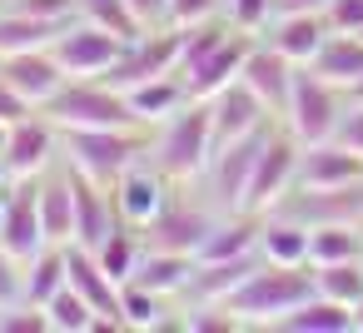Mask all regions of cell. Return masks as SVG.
<instances>
[{
    "label": "cell",
    "mask_w": 363,
    "mask_h": 333,
    "mask_svg": "<svg viewBox=\"0 0 363 333\" xmlns=\"http://www.w3.org/2000/svg\"><path fill=\"white\" fill-rule=\"evenodd\" d=\"M313 273H303V264H259L234 298L224 303L234 323H284L294 308H303L313 298Z\"/></svg>",
    "instance_id": "cell-1"
},
{
    "label": "cell",
    "mask_w": 363,
    "mask_h": 333,
    "mask_svg": "<svg viewBox=\"0 0 363 333\" xmlns=\"http://www.w3.org/2000/svg\"><path fill=\"white\" fill-rule=\"evenodd\" d=\"M45 120L55 130H130L135 110L130 95L105 80H65V90L45 105Z\"/></svg>",
    "instance_id": "cell-2"
},
{
    "label": "cell",
    "mask_w": 363,
    "mask_h": 333,
    "mask_svg": "<svg viewBox=\"0 0 363 333\" xmlns=\"http://www.w3.org/2000/svg\"><path fill=\"white\" fill-rule=\"evenodd\" d=\"M209 159H214V115H209V100H189L179 115L164 120L160 169L169 179H194L209 169Z\"/></svg>",
    "instance_id": "cell-3"
},
{
    "label": "cell",
    "mask_w": 363,
    "mask_h": 333,
    "mask_svg": "<svg viewBox=\"0 0 363 333\" xmlns=\"http://www.w3.org/2000/svg\"><path fill=\"white\" fill-rule=\"evenodd\" d=\"M60 135H65L70 169L100 189H115V179L140 154V140H130V130H60Z\"/></svg>",
    "instance_id": "cell-4"
},
{
    "label": "cell",
    "mask_w": 363,
    "mask_h": 333,
    "mask_svg": "<svg viewBox=\"0 0 363 333\" xmlns=\"http://www.w3.org/2000/svg\"><path fill=\"white\" fill-rule=\"evenodd\" d=\"M179 55H184V30L174 26L169 35H140V40H125L120 60L100 75L105 85L115 90H135L145 80H160V75H174L179 70Z\"/></svg>",
    "instance_id": "cell-5"
},
{
    "label": "cell",
    "mask_w": 363,
    "mask_h": 333,
    "mask_svg": "<svg viewBox=\"0 0 363 333\" xmlns=\"http://www.w3.org/2000/svg\"><path fill=\"white\" fill-rule=\"evenodd\" d=\"M120 50H125V40L120 35H110V30H100V26H65L60 30V40L50 45V55L60 60V70L70 75V80H100L115 60H120Z\"/></svg>",
    "instance_id": "cell-6"
},
{
    "label": "cell",
    "mask_w": 363,
    "mask_h": 333,
    "mask_svg": "<svg viewBox=\"0 0 363 333\" xmlns=\"http://www.w3.org/2000/svg\"><path fill=\"white\" fill-rule=\"evenodd\" d=\"M289 125H294V140H298V145H323V140H333L338 125H343V115H338V90L323 85L313 70H308V75H294Z\"/></svg>",
    "instance_id": "cell-7"
},
{
    "label": "cell",
    "mask_w": 363,
    "mask_h": 333,
    "mask_svg": "<svg viewBox=\"0 0 363 333\" xmlns=\"http://www.w3.org/2000/svg\"><path fill=\"white\" fill-rule=\"evenodd\" d=\"M348 184H363V154H353L338 140L298 149V174H294L298 194H323V189H348Z\"/></svg>",
    "instance_id": "cell-8"
},
{
    "label": "cell",
    "mask_w": 363,
    "mask_h": 333,
    "mask_svg": "<svg viewBox=\"0 0 363 333\" xmlns=\"http://www.w3.org/2000/svg\"><path fill=\"white\" fill-rule=\"evenodd\" d=\"M298 140H264L259 149V164L249 174V189H244V214H264L274 209L289 189H294V174H298Z\"/></svg>",
    "instance_id": "cell-9"
},
{
    "label": "cell",
    "mask_w": 363,
    "mask_h": 333,
    "mask_svg": "<svg viewBox=\"0 0 363 333\" xmlns=\"http://www.w3.org/2000/svg\"><path fill=\"white\" fill-rule=\"evenodd\" d=\"M65 283L100 313L95 328H125V313H120V283L100 269V259H95L90 249H80V244L65 249Z\"/></svg>",
    "instance_id": "cell-10"
},
{
    "label": "cell",
    "mask_w": 363,
    "mask_h": 333,
    "mask_svg": "<svg viewBox=\"0 0 363 333\" xmlns=\"http://www.w3.org/2000/svg\"><path fill=\"white\" fill-rule=\"evenodd\" d=\"M0 249L16 264H30L45 249V229H40V189H30V179H21V189L6 194L0 209Z\"/></svg>",
    "instance_id": "cell-11"
},
{
    "label": "cell",
    "mask_w": 363,
    "mask_h": 333,
    "mask_svg": "<svg viewBox=\"0 0 363 333\" xmlns=\"http://www.w3.org/2000/svg\"><path fill=\"white\" fill-rule=\"evenodd\" d=\"M0 80H6L30 110H45L65 90L70 75L60 70V60L50 50H26V55H6V60H0Z\"/></svg>",
    "instance_id": "cell-12"
},
{
    "label": "cell",
    "mask_w": 363,
    "mask_h": 333,
    "mask_svg": "<svg viewBox=\"0 0 363 333\" xmlns=\"http://www.w3.org/2000/svg\"><path fill=\"white\" fill-rule=\"evenodd\" d=\"M50 154H55V125L40 115H26V120H16L11 130H6V145H0V164H6V179H35L45 164H50Z\"/></svg>",
    "instance_id": "cell-13"
},
{
    "label": "cell",
    "mask_w": 363,
    "mask_h": 333,
    "mask_svg": "<svg viewBox=\"0 0 363 333\" xmlns=\"http://www.w3.org/2000/svg\"><path fill=\"white\" fill-rule=\"evenodd\" d=\"M209 115H214V149H224V145H234V140H244V135H254V130H264V100L244 85V80H234V85H224L214 100H209Z\"/></svg>",
    "instance_id": "cell-14"
},
{
    "label": "cell",
    "mask_w": 363,
    "mask_h": 333,
    "mask_svg": "<svg viewBox=\"0 0 363 333\" xmlns=\"http://www.w3.org/2000/svg\"><path fill=\"white\" fill-rule=\"evenodd\" d=\"M239 80L264 100V110H289V95H294V60H284L274 45H249V50H244V65H239Z\"/></svg>",
    "instance_id": "cell-15"
},
{
    "label": "cell",
    "mask_w": 363,
    "mask_h": 333,
    "mask_svg": "<svg viewBox=\"0 0 363 333\" xmlns=\"http://www.w3.org/2000/svg\"><path fill=\"white\" fill-rule=\"evenodd\" d=\"M264 140H269V135H264V130H254V135H244V140H234V145L214 149V159H209V174H214L219 199H224L229 209H239V214H244V189H249V174H254V164H259Z\"/></svg>",
    "instance_id": "cell-16"
},
{
    "label": "cell",
    "mask_w": 363,
    "mask_h": 333,
    "mask_svg": "<svg viewBox=\"0 0 363 333\" xmlns=\"http://www.w3.org/2000/svg\"><path fill=\"white\" fill-rule=\"evenodd\" d=\"M214 219L199 214V209H184V204H164L145 234H150V249H169V254H199V244L209 239Z\"/></svg>",
    "instance_id": "cell-17"
},
{
    "label": "cell",
    "mask_w": 363,
    "mask_h": 333,
    "mask_svg": "<svg viewBox=\"0 0 363 333\" xmlns=\"http://www.w3.org/2000/svg\"><path fill=\"white\" fill-rule=\"evenodd\" d=\"M244 50H249V45L224 40V45H214L209 55H199L194 65H184L179 80H184V90H189V100H214L224 85H234V80H239V65H244Z\"/></svg>",
    "instance_id": "cell-18"
},
{
    "label": "cell",
    "mask_w": 363,
    "mask_h": 333,
    "mask_svg": "<svg viewBox=\"0 0 363 333\" xmlns=\"http://www.w3.org/2000/svg\"><path fill=\"white\" fill-rule=\"evenodd\" d=\"M70 179V194H75V239L70 244H80V249H100L105 244V234L115 229V209H110V189H100V184H90L85 174H65Z\"/></svg>",
    "instance_id": "cell-19"
},
{
    "label": "cell",
    "mask_w": 363,
    "mask_h": 333,
    "mask_svg": "<svg viewBox=\"0 0 363 333\" xmlns=\"http://www.w3.org/2000/svg\"><path fill=\"white\" fill-rule=\"evenodd\" d=\"M323 85H333V90H353L358 80H363V35H328L323 45H318V55H313V65H308Z\"/></svg>",
    "instance_id": "cell-20"
},
{
    "label": "cell",
    "mask_w": 363,
    "mask_h": 333,
    "mask_svg": "<svg viewBox=\"0 0 363 333\" xmlns=\"http://www.w3.org/2000/svg\"><path fill=\"white\" fill-rule=\"evenodd\" d=\"M264 259L259 254H239V259H214V264H199L194 269V278H189V288H194V298L199 303H214V308H224L229 298H234V288L259 269Z\"/></svg>",
    "instance_id": "cell-21"
},
{
    "label": "cell",
    "mask_w": 363,
    "mask_h": 333,
    "mask_svg": "<svg viewBox=\"0 0 363 333\" xmlns=\"http://www.w3.org/2000/svg\"><path fill=\"white\" fill-rule=\"evenodd\" d=\"M115 209H120V219L125 224H150L160 209H164V184L155 179V174H145V169H125L120 179H115Z\"/></svg>",
    "instance_id": "cell-22"
},
{
    "label": "cell",
    "mask_w": 363,
    "mask_h": 333,
    "mask_svg": "<svg viewBox=\"0 0 363 333\" xmlns=\"http://www.w3.org/2000/svg\"><path fill=\"white\" fill-rule=\"evenodd\" d=\"M298 224H358L363 229V184H348V189H323V194H303L298 209H294Z\"/></svg>",
    "instance_id": "cell-23"
},
{
    "label": "cell",
    "mask_w": 363,
    "mask_h": 333,
    "mask_svg": "<svg viewBox=\"0 0 363 333\" xmlns=\"http://www.w3.org/2000/svg\"><path fill=\"white\" fill-rule=\"evenodd\" d=\"M65 26L70 21H40V16H21V11H0V60L26 55V50H50Z\"/></svg>",
    "instance_id": "cell-24"
},
{
    "label": "cell",
    "mask_w": 363,
    "mask_h": 333,
    "mask_svg": "<svg viewBox=\"0 0 363 333\" xmlns=\"http://www.w3.org/2000/svg\"><path fill=\"white\" fill-rule=\"evenodd\" d=\"M323 40H328L323 16H279V26H274V50L284 60H294V65H313Z\"/></svg>",
    "instance_id": "cell-25"
},
{
    "label": "cell",
    "mask_w": 363,
    "mask_h": 333,
    "mask_svg": "<svg viewBox=\"0 0 363 333\" xmlns=\"http://www.w3.org/2000/svg\"><path fill=\"white\" fill-rule=\"evenodd\" d=\"M125 95H130L135 120H150V125H160V120H169V115H179L189 105V90H184L179 70L174 75H160V80H145V85H135Z\"/></svg>",
    "instance_id": "cell-26"
},
{
    "label": "cell",
    "mask_w": 363,
    "mask_h": 333,
    "mask_svg": "<svg viewBox=\"0 0 363 333\" xmlns=\"http://www.w3.org/2000/svg\"><path fill=\"white\" fill-rule=\"evenodd\" d=\"M194 269H199V259H194V254H169V249H150V254H140L135 283H145V288H155V293L164 298V293H179V288H189Z\"/></svg>",
    "instance_id": "cell-27"
},
{
    "label": "cell",
    "mask_w": 363,
    "mask_h": 333,
    "mask_svg": "<svg viewBox=\"0 0 363 333\" xmlns=\"http://www.w3.org/2000/svg\"><path fill=\"white\" fill-rule=\"evenodd\" d=\"M259 259L264 264H308V224L274 219L259 229Z\"/></svg>",
    "instance_id": "cell-28"
},
{
    "label": "cell",
    "mask_w": 363,
    "mask_h": 333,
    "mask_svg": "<svg viewBox=\"0 0 363 333\" xmlns=\"http://www.w3.org/2000/svg\"><path fill=\"white\" fill-rule=\"evenodd\" d=\"M60 288H65V244H45V249L26 264V303L45 308Z\"/></svg>",
    "instance_id": "cell-29"
},
{
    "label": "cell",
    "mask_w": 363,
    "mask_h": 333,
    "mask_svg": "<svg viewBox=\"0 0 363 333\" xmlns=\"http://www.w3.org/2000/svg\"><path fill=\"white\" fill-rule=\"evenodd\" d=\"M363 254V229L358 224H313L308 229V269L313 264H338Z\"/></svg>",
    "instance_id": "cell-30"
},
{
    "label": "cell",
    "mask_w": 363,
    "mask_h": 333,
    "mask_svg": "<svg viewBox=\"0 0 363 333\" xmlns=\"http://www.w3.org/2000/svg\"><path fill=\"white\" fill-rule=\"evenodd\" d=\"M313 288H318V298H333L343 308H358V298H363V259L313 264Z\"/></svg>",
    "instance_id": "cell-31"
},
{
    "label": "cell",
    "mask_w": 363,
    "mask_h": 333,
    "mask_svg": "<svg viewBox=\"0 0 363 333\" xmlns=\"http://www.w3.org/2000/svg\"><path fill=\"white\" fill-rule=\"evenodd\" d=\"M40 229H45V244H70L75 239V194H70V179H55L40 189Z\"/></svg>",
    "instance_id": "cell-32"
},
{
    "label": "cell",
    "mask_w": 363,
    "mask_h": 333,
    "mask_svg": "<svg viewBox=\"0 0 363 333\" xmlns=\"http://www.w3.org/2000/svg\"><path fill=\"white\" fill-rule=\"evenodd\" d=\"M279 328H289V333H348L353 328V308H343V303H333V298H308L303 308H294Z\"/></svg>",
    "instance_id": "cell-33"
},
{
    "label": "cell",
    "mask_w": 363,
    "mask_h": 333,
    "mask_svg": "<svg viewBox=\"0 0 363 333\" xmlns=\"http://www.w3.org/2000/svg\"><path fill=\"white\" fill-rule=\"evenodd\" d=\"M239 254H259V234L239 219V224H214L209 239L199 244V264H214V259H239Z\"/></svg>",
    "instance_id": "cell-34"
},
{
    "label": "cell",
    "mask_w": 363,
    "mask_h": 333,
    "mask_svg": "<svg viewBox=\"0 0 363 333\" xmlns=\"http://www.w3.org/2000/svg\"><path fill=\"white\" fill-rule=\"evenodd\" d=\"M45 318H50V333H95V318H100V313L65 283V288L45 303Z\"/></svg>",
    "instance_id": "cell-35"
},
{
    "label": "cell",
    "mask_w": 363,
    "mask_h": 333,
    "mask_svg": "<svg viewBox=\"0 0 363 333\" xmlns=\"http://www.w3.org/2000/svg\"><path fill=\"white\" fill-rule=\"evenodd\" d=\"M95 259H100V269L115 278V283H130L135 278V269H140V249H135V234H125L120 224L105 234V244L100 249H90Z\"/></svg>",
    "instance_id": "cell-36"
},
{
    "label": "cell",
    "mask_w": 363,
    "mask_h": 333,
    "mask_svg": "<svg viewBox=\"0 0 363 333\" xmlns=\"http://www.w3.org/2000/svg\"><path fill=\"white\" fill-rule=\"evenodd\" d=\"M80 11H85L90 26H100V30L120 35V40H140L145 35V26L135 21V11L125 6V0H80Z\"/></svg>",
    "instance_id": "cell-37"
},
{
    "label": "cell",
    "mask_w": 363,
    "mask_h": 333,
    "mask_svg": "<svg viewBox=\"0 0 363 333\" xmlns=\"http://www.w3.org/2000/svg\"><path fill=\"white\" fill-rule=\"evenodd\" d=\"M120 313H125V328H160L164 323V308H160V293L145 288V283H120Z\"/></svg>",
    "instance_id": "cell-38"
},
{
    "label": "cell",
    "mask_w": 363,
    "mask_h": 333,
    "mask_svg": "<svg viewBox=\"0 0 363 333\" xmlns=\"http://www.w3.org/2000/svg\"><path fill=\"white\" fill-rule=\"evenodd\" d=\"M26 303V264H16L6 249H0V313Z\"/></svg>",
    "instance_id": "cell-39"
},
{
    "label": "cell",
    "mask_w": 363,
    "mask_h": 333,
    "mask_svg": "<svg viewBox=\"0 0 363 333\" xmlns=\"http://www.w3.org/2000/svg\"><path fill=\"white\" fill-rule=\"evenodd\" d=\"M0 333H50V318L35 303H16V308L0 313Z\"/></svg>",
    "instance_id": "cell-40"
},
{
    "label": "cell",
    "mask_w": 363,
    "mask_h": 333,
    "mask_svg": "<svg viewBox=\"0 0 363 333\" xmlns=\"http://www.w3.org/2000/svg\"><path fill=\"white\" fill-rule=\"evenodd\" d=\"M214 11H219V0H169V6H164V21L179 26V30H189V26H204Z\"/></svg>",
    "instance_id": "cell-41"
},
{
    "label": "cell",
    "mask_w": 363,
    "mask_h": 333,
    "mask_svg": "<svg viewBox=\"0 0 363 333\" xmlns=\"http://www.w3.org/2000/svg\"><path fill=\"white\" fill-rule=\"evenodd\" d=\"M323 21H328V30H338V35H363V0H328Z\"/></svg>",
    "instance_id": "cell-42"
},
{
    "label": "cell",
    "mask_w": 363,
    "mask_h": 333,
    "mask_svg": "<svg viewBox=\"0 0 363 333\" xmlns=\"http://www.w3.org/2000/svg\"><path fill=\"white\" fill-rule=\"evenodd\" d=\"M80 0H6V11H21V16H40V21H70Z\"/></svg>",
    "instance_id": "cell-43"
},
{
    "label": "cell",
    "mask_w": 363,
    "mask_h": 333,
    "mask_svg": "<svg viewBox=\"0 0 363 333\" xmlns=\"http://www.w3.org/2000/svg\"><path fill=\"white\" fill-rule=\"evenodd\" d=\"M229 16H234L239 30H259L274 16V0H229Z\"/></svg>",
    "instance_id": "cell-44"
},
{
    "label": "cell",
    "mask_w": 363,
    "mask_h": 333,
    "mask_svg": "<svg viewBox=\"0 0 363 333\" xmlns=\"http://www.w3.org/2000/svg\"><path fill=\"white\" fill-rule=\"evenodd\" d=\"M184 328H189V333H234L239 323H234V318H219L214 303H194V313L184 318Z\"/></svg>",
    "instance_id": "cell-45"
},
{
    "label": "cell",
    "mask_w": 363,
    "mask_h": 333,
    "mask_svg": "<svg viewBox=\"0 0 363 333\" xmlns=\"http://www.w3.org/2000/svg\"><path fill=\"white\" fill-rule=\"evenodd\" d=\"M338 145H348L353 154H363V105H353V115H343V125H338V135H333Z\"/></svg>",
    "instance_id": "cell-46"
},
{
    "label": "cell",
    "mask_w": 363,
    "mask_h": 333,
    "mask_svg": "<svg viewBox=\"0 0 363 333\" xmlns=\"http://www.w3.org/2000/svg\"><path fill=\"white\" fill-rule=\"evenodd\" d=\"M26 115H35V110H30L6 80H0V125H16V120H26Z\"/></svg>",
    "instance_id": "cell-47"
},
{
    "label": "cell",
    "mask_w": 363,
    "mask_h": 333,
    "mask_svg": "<svg viewBox=\"0 0 363 333\" xmlns=\"http://www.w3.org/2000/svg\"><path fill=\"white\" fill-rule=\"evenodd\" d=\"M125 6L135 11V21L150 30V26H160L164 21V6H169V0H125Z\"/></svg>",
    "instance_id": "cell-48"
},
{
    "label": "cell",
    "mask_w": 363,
    "mask_h": 333,
    "mask_svg": "<svg viewBox=\"0 0 363 333\" xmlns=\"http://www.w3.org/2000/svg\"><path fill=\"white\" fill-rule=\"evenodd\" d=\"M328 0H274V16H323Z\"/></svg>",
    "instance_id": "cell-49"
},
{
    "label": "cell",
    "mask_w": 363,
    "mask_h": 333,
    "mask_svg": "<svg viewBox=\"0 0 363 333\" xmlns=\"http://www.w3.org/2000/svg\"><path fill=\"white\" fill-rule=\"evenodd\" d=\"M353 328L363 333V298H358V308H353Z\"/></svg>",
    "instance_id": "cell-50"
},
{
    "label": "cell",
    "mask_w": 363,
    "mask_h": 333,
    "mask_svg": "<svg viewBox=\"0 0 363 333\" xmlns=\"http://www.w3.org/2000/svg\"><path fill=\"white\" fill-rule=\"evenodd\" d=\"M348 95H353V105H363V80H358V85H353Z\"/></svg>",
    "instance_id": "cell-51"
},
{
    "label": "cell",
    "mask_w": 363,
    "mask_h": 333,
    "mask_svg": "<svg viewBox=\"0 0 363 333\" xmlns=\"http://www.w3.org/2000/svg\"><path fill=\"white\" fill-rule=\"evenodd\" d=\"M6 130H11V125H0V145H6Z\"/></svg>",
    "instance_id": "cell-52"
},
{
    "label": "cell",
    "mask_w": 363,
    "mask_h": 333,
    "mask_svg": "<svg viewBox=\"0 0 363 333\" xmlns=\"http://www.w3.org/2000/svg\"><path fill=\"white\" fill-rule=\"evenodd\" d=\"M0 209H6V194H0Z\"/></svg>",
    "instance_id": "cell-53"
},
{
    "label": "cell",
    "mask_w": 363,
    "mask_h": 333,
    "mask_svg": "<svg viewBox=\"0 0 363 333\" xmlns=\"http://www.w3.org/2000/svg\"><path fill=\"white\" fill-rule=\"evenodd\" d=\"M358 259H363V254H358Z\"/></svg>",
    "instance_id": "cell-54"
}]
</instances>
